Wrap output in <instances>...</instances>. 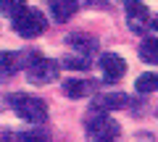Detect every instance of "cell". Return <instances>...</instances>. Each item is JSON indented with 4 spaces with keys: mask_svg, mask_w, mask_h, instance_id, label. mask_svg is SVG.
Wrapping results in <instances>:
<instances>
[{
    "mask_svg": "<svg viewBox=\"0 0 158 142\" xmlns=\"http://www.w3.org/2000/svg\"><path fill=\"white\" fill-rule=\"evenodd\" d=\"M8 105L16 111V116H21L24 121H32V124H42L48 121V105L45 100H40V97H32L27 92H13L8 97Z\"/></svg>",
    "mask_w": 158,
    "mask_h": 142,
    "instance_id": "obj_1",
    "label": "cell"
},
{
    "mask_svg": "<svg viewBox=\"0 0 158 142\" xmlns=\"http://www.w3.org/2000/svg\"><path fill=\"white\" fill-rule=\"evenodd\" d=\"M24 68H27L29 82H34V84H48V82H53L58 76V66L50 58H45L42 53H27Z\"/></svg>",
    "mask_w": 158,
    "mask_h": 142,
    "instance_id": "obj_2",
    "label": "cell"
},
{
    "mask_svg": "<svg viewBox=\"0 0 158 142\" xmlns=\"http://www.w3.org/2000/svg\"><path fill=\"white\" fill-rule=\"evenodd\" d=\"M13 29L21 37H37L48 29V18L37 8H24L19 16H13Z\"/></svg>",
    "mask_w": 158,
    "mask_h": 142,
    "instance_id": "obj_3",
    "label": "cell"
},
{
    "mask_svg": "<svg viewBox=\"0 0 158 142\" xmlns=\"http://www.w3.org/2000/svg\"><path fill=\"white\" fill-rule=\"evenodd\" d=\"M121 134V126L116 121H111L108 116H95L87 121V137L90 142H116V137Z\"/></svg>",
    "mask_w": 158,
    "mask_h": 142,
    "instance_id": "obj_4",
    "label": "cell"
},
{
    "mask_svg": "<svg viewBox=\"0 0 158 142\" xmlns=\"http://www.w3.org/2000/svg\"><path fill=\"white\" fill-rule=\"evenodd\" d=\"M127 24H129L132 32L142 34L148 26H150V13H148V6L145 3H140V0H127Z\"/></svg>",
    "mask_w": 158,
    "mask_h": 142,
    "instance_id": "obj_5",
    "label": "cell"
},
{
    "mask_svg": "<svg viewBox=\"0 0 158 142\" xmlns=\"http://www.w3.org/2000/svg\"><path fill=\"white\" fill-rule=\"evenodd\" d=\"M98 63H100V71H103V82H118L127 74V63L118 53H103Z\"/></svg>",
    "mask_w": 158,
    "mask_h": 142,
    "instance_id": "obj_6",
    "label": "cell"
},
{
    "mask_svg": "<svg viewBox=\"0 0 158 142\" xmlns=\"http://www.w3.org/2000/svg\"><path fill=\"white\" fill-rule=\"evenodd\" d=\"M24 61H27V53H0V82H6L11 74L24 68Z\"/></svg>",
    "mask_w": 158,
    "mask_h": 142,
    "instance_id": "obj_7",
    "label": "cell"
},
{
    "mask_svg": "<svg viewBox=\"0 0 158 142\" xmlns=\"http://www.w3.org/2000/svg\"><path fill=\"white\" fill-rule=\"evenodd\" d=\"M66 42L77 50V55L90 58V55H95V53H98V40H95V37H90V34H69Z\"/></svg>",
    "mask_w": 158,
    "mask_h": 142,
    "instance_id": "obj_8",
    "label": "cell"
},
{
    "mask_svg": "<svg viewBox=\"0 0 158 142\" xmlns=\"http://www.w3.org/2000/svg\"><path fill=\"white\" fill-rule=\"evenodd\" d=\"M50 8H53V16H56V21L63 24V21H69V18L77 13L79 3H77V0H53Z\"/></svg>",
    "mask_w": 158,
    "mask_h": 142,
    "instance_id": "obj_9",
    "label": "cell"
},
{
    "mask_svg": "<svg viewBox=\"0 0 158 142\" xmlns=\"http://www.w3.org/2000/svg\"><path fill=\"white\" fill-rule=\"evenodd\" d=\"M90 90H92V87L87 84V82H82V79H66V82H63V95L74 97V100L90 95Z\"/></svg>",
    "mask_w": 158,
    "mask_h": 142,
    "instance_id": "obj_10",
    "label": "cell"
},
{
    "mask_svg": "<svg viewBox=\"0 0 158 142\" xmlns=\"http://www.w3.org/2000/svg\"><path fill=\"white\" fill-rule=\"evenodd\" d=\"M140 58L145 63H153V66H158V40L156 37H145L140 45Z\"/></svg>",
    "mask_w": 158,
    "mask_h": 142,
    "instance_id": "obj_11",
    "label": "cell"
},
{
    "mask_svg": "<svg viewBox=\"0 0 158 142\" xmlns=\"http://www.w3.org/2000/svg\"><path fill=\"white\" fill-rule=\"evenodd\" d=\"M137 92L140 95H150V92H158V74H153V71H148V74H140L135 82Z\"/></svg>",
    "mask_w": 158,
    "mask_h": 142,
    "instance_id": "obj_12",
    "label": "cell"
},
{
    "mask_svg": "<svg viewBox=\"0 0 158 142\" xmlns=\"http://www.w3.org/2000/svg\"><path fill=\"white\" fill-rule=\"evenodd\" d=\"M100 108H127L129 105V97L124 95V92H116V95H106L100 97V103H98Z\"/></svg>",
    "mask_w": 158,
    "mask_h": 142,
    "instance_id": "obj_13",
    "label": "cell"
},
{
    "mask_svg": "<svg viewBox=\"0 0 158 142\" xmlns=\"http://www.w3.org/2000/svg\"><path fill=\"white\" fill-rule=\"evenodd\" d=\"M61 66L63 68H71V71H85V68L92 66V61H90V58H85V55H66L61 61Z\"/></svg>",
    "mask_w": 158,
    "mask_h": 142,
    "instance_id": "obj_14",
    "label": "cell"
},
{
    "mask_svg": "<svg viewBox=\"0 0 158 142\" xmlns=\"http://www.w3.org/2000/svg\"><path fill=\"white\" fill-rule=\"evenodd\" d=\"M27 8V0H0V13L6 16H19Z\"/></svg>",
    "mask_w": 158,
    "mask_h": 142,
    "instance_id": "obj_15",
    "label": "cell"
},
{
    "mask_svg": "<svg viewBox=\"0 0 158 142\" xmlns=\"http://www.w3.org/2000/svg\"><path fill=\"white\" fill-rule=\"evenodd\" d=\"M21 140L24 142H48V134H42V132H32V134H24Z\"/></svg>",
    "mask_w": 158,
    "mask_h": 142,
    "instance_id": "obj_16",
    "label": "cell"
},
{
    "mask_svg": "<svg viewBox=\"0 0 158 142\" xmlns=\"http://www.w3.org/2000/svg\"><path fill=\"white\" fill-rule=\"evenodd\" d=\"M150 26H153V29L158 32V16H156V18H150Z\"/></svg>",
    "mask_w": 158,
    "mask_h": 142,
    "instance_id": "obj_17",
    "label": "cell"
}]
</instances>
